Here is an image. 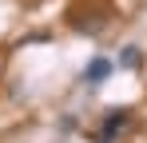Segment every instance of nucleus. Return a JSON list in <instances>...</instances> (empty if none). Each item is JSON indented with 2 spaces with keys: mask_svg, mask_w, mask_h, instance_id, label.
I'll return each instance as SVG.
<instances>
[{
  "mask_svg": "<svg viewBox=\"0 0 147 143\" xmlns=\"http://www.w3.org/2000/svg\"><path fill=\"white\" fill-rule=\"evenodd\" d=\"M127 127H131L127 111H111V115L103 119V135H119V131H127Z\"/></svg>",
  "mask_w": 147,
  "mask_h": 143,
  "instance_id": "obj_1",
  "label": "nucleus"
},
{
  "mask_svg": "<svg viewBox=\"0 0 147 143\" xmlns=\"http://www.w3.org/2000/svg\"><path fill=\"white\" fill-rule=\"evenodd\" d=\"M107 72H111V64H107V60H92V64H88V80H92V84H99V80H107Z\"/></svg>",
  "mask_w": 147,
  "mask_h": 143,
  "instance_id": "obj_2",
  "label": "nucleus"
}]
</instances>
